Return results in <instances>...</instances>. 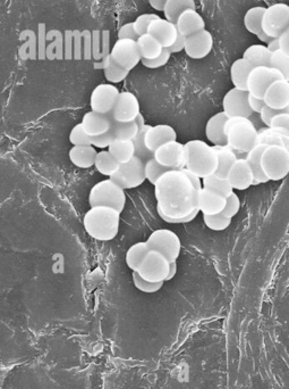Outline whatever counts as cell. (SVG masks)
Listing matches in <instances>:
<instances>
[{
    "label": "cell",
    "instance_id": "6da1fadb",
    "mask_svg": "<svg viewBox=\"0 0 289 389\" xmlns=\"http://www.w3.org/2000/svg\"><path fill=\"white\" fill-rule=\"evenodd\" d=\"M155 194L159 216L167 223H190L200 213V192L184 170L166 172L155 183Z\"/></svg>",
    "mask_w": 289,
    "mask_h": 389
},
{
    "label": "cell",
    "instance_id": "7a4b0ae2",
    "mask_svg": "<svg viewBox=\"0 0 289 389\" xmlns=\"http://www.w3.org/2000/svg\"><path fill=\"white\" fill-rule=\"evenodd\" d=\"M85 231L98 242H110L120 233V213L107 206L91 207L83 218Z\"/></svg>",
    "mask_w": 289,
    "mask_h": 389
},
{
    "label": "cell",
    "instance_id": "3957f363",
    "mask_svg": "<svg viewBox=\"0 0 289 389\" xmlns=\"http://www.w3.org/2000/svg\"><path fill=\"white\" fill-rule=\"evenodd\" d=\"M185 168L201 179L216 174L219 159L214 146L203 140H190L185 144Z\"/></svg>",
    "mask_w": 289,
    "mask_h": 389
},
{
    "label": "cell",
    "instance_id": "277c9868",
    "mask_svg": "<svg viewBox=\"0 0 289 389\" xmlns=\"http://www.w3.org/2000/svg\"><path fill=\"white\" fill-rule=\"evenodd\" d=\"M225 130L227 144L236 152L237 156L238 154L248 155L255 146L260 144L259 129L255 127L251 118L240 116L228 118Z\"/></svg>",
    "mask_w": 289,
    "mask_h": 389
},
{
    "label": "cell",
    "instance_id": "5b68a950",
    "mask_svg": "<svg viewBox=\"0 0 289 389\" xmlns=\"http://www.w3.org/2000/svg\"><path fill=\"white\" fill-rule=\"evenodd\" d=\"M89 204L91 207H111L122 213L126 205L125 190L108 178L92 187L89 194Z\"/></svg>",
    "mask_w": 289,
    "mask_h": 389
},
{
    "label": "cell",
    "instance_id": "8992f818",
    "mask_svg": "<svg viewBox=\"0 0 289 389\" xmlns=\"http://www.w3.org/2000/svg\"><path fill=\"white\" fill-rule=\"evenodd\" d=\"M262 166L270 181H281L289 174V152L281 146H268L263 154Z\"/></svg>",
    "mask_w": 289,
    "mask_h": 389
},
{
    "label": "cell",
    "instance_id": "52a82bcc",
    "mask_svg": "<svg viewBox=\"0 0 289 389\" xmlns=\"http://www.w3.org/2000/svg\"><path fill=\"white\" fill-rule=\"evenodd\" d=\"M151 251L158 252L169 259L170 263L177 262L181 257V238L169 229H158L150 235L146 240Z\"/></svg>",
    "mask_w": 289,
    "mask_h": 389
},
{
    "label": "cell",
    "instance_id": "ba28073f",
    "mask_svg": "<svg viewBox=\"0 0 289 389\" xmlns=\"http://www.w3.org/2000/svg\"><path fill=\"white\" fill-rule=\"evenodd\" d=\"M262 27L263 31L272 38H281L289 27V5L277 3L266 7Z\"/></svg>",
    "mask_w": 289,
    "mask_h": 389
},
{
    "label": "cell",
    "instance_id": "9c48e42d",
    "mask_svg": "<svg viewBox=\"0 0 289 389\" xmlns=\"http://www.w3.org/2000/svg\"><path fill=\"white\" fill-rule=\"evenodd\" d=\"M170 270V261L158 252L150 251L142 263L139 273L150 283H165Z\"/></svg>",
    "mask_w": 289,
    "mask_h": 389
},
{
    "label": "cell",
    "instance_id": "30bf717a",
    "mask_svg": "<svg viewBox=\"0 0 289 389\" xmlns=\"http://www.w3.org/2000/svg\"><path fill=\"white\" fill-rule=\"evenodd\" d=\"M110 55L115 62L129 71H131L142 62L138 42L129 39H117V42L111 48Z\"/></svg>",
    "mask_w": 289,
    "mask_h": 389
},
{
    "label": "cell",
    "instance_id": "8fae6325",
    "mask_svg": "<svg viewBox=\"0 0 289 389\" xmlns=\"http://www.w3.org/2000/svg\"><path fill=\"white\" fill-rule=\"evenodd\" d=\"M283 79L281 72L272 66H257L248 78V90L255 97L263 98L269 87L277 80Z\"/></svg>",
    "mask_w": 289,
    "mask_h": 389
},
{
    "label": "cell",
    "instance_id": "7c38bea8",
    "mask_svg": "<svg viewBox=\"0 0 289 389\" xmlns=\"http://www.w3.org/2000/svg\"><path fill=\"white\" fill-rule=\"evenodd\" d=\"M120 92L117 87L111 83H101L94 89L91 94V111L108 114L114 111Z\"/></svg>",
    "mask_w": 289,
    "mask_h": 389
},
{
    "label": "cell",
    "instance_id": "4fadbf2b",
    "mask_svg": "<svg viewBox=\"0 0 289 389\" xmlns=\"http://www.w3.org/2000/svg\"><path fill=\"white\" fill-rule=\"evenodd\" d=\"M248 96L250 92L248 90L233 88L225 94L222 99V109L228 118H251L255 113L252 111L248 104Z\"/></svg>",
    "mask_w": 289,
    "mask_h": 389
},
{
    "label": "cell",
    "instance_id": "5bb4252c",
    "mask_svg": "<svg viewBox=\"0 0 289 389\" xmlns=\"http://www.w3.org/2000/svg\"><path fill=\"white\" fill-rule=\"evenodd\" d=\"M155 159L170 170H183L186 166L185 144L177 140L168 142L155 152Z\"/></svg>",
    "mask_w": 289,
    "mask_h": 389
},
{
    "label": "cell",
    "instance_id": "9a60e30c",
    "mask_svg": "<svg viewBox=\"0 0 289 389\" xmlns=\"http://www.w3.org/2000/svg\"><path fill=\"white\" fill-rule=\"evenodd\" d=\"M113 118L118 122H133L141 114L140 101L133 92H120L113 111Z\"/></svg>",
    "mask_w": 289,
    "mask_h": 389
},
{
    "label": "cell",
    "instance_id": "2e32d148",
    "mask_svg": "<svg viewBox=\"0 0 289 389\" xmlns=\"http://www.w3.org/2000/svg\"><path fill=\"white\" fill-rule=\"evenodd\" d=\"M214 49V37L207 29L187 37L185 53L192 59H203Z\"/></svg>",
    "mask_w": 289,
    "mask_h": 389
},
{
    "label": "cell",
    "instance_id": "e0dca14e",
    "mask_svg": "<svg viewBox=\"0 0 289 389\" xmlns=\"http://www.w3.org/2000/svg\"><path fill=\"white\" fill-rule=\"evenodd\" d=\"M228 181L235 190H246L253 186L255 172L246 159H238L228 173Z\"/></svg>",
    "mask_w": 289,
    "mask_h": 389
},
{
    "label": "cell",
    "instance_id": "ac0fdd59",
    "mask_svg": "<svg viewBox=\"0 0 289 389\" xmlns=\"http://www.w3.org/2000/svg\"><path fill=\"white\" fill-rule=\"evenodd\" d=\"M148 33L151 35L153 38L157 39L161 46L167 49L175 44L179 36V29L176 27V24L162 18H157L155 21L152 22Z\"/></svg>",
    "mask_w": 289,
    "mask_h": 389
},
{
    "label": "cell",
    "instance_id": "d6986e66",
    "mask_svg": "<svg viewBox=\"0 0 289 389\" xmlns=\"http://www.w3.org/2000/svg\"><path fill=\"white\" fill-rule=\"evenodd\" d=\"M226 204H227V197L219 192H214L205 187L200 192L198 207L203 216H214L224 212Z\"/></svg>",
    "mask_w": 289,
    "mask_h": 389
},
{
    "label": "cell",
    "instance_id": "ffe728a7",
    "mask_svg": "<svg viewBox=\"0 0 289 389\" xmlns=\"http://www.w3.org/2000/svg\"><path fill=\"white\" fill-rule=\"evenodd\" d=\"M177 140L176 130L168 124H158L151 127L146 135V144L152 153L168 142Z\"/></svg>",
    "mask_w": 289,
    "mask_h": 389
},
{
    "label": "cell",
    "instance_id": "44dd1931",
    "mask_svg": "<svg viewBox=\"0 0 289 389\" xmlns=\"http://www.w3.org/2000/svg\"><path fill=\"white\" fill-rule=\"evenodd\" d=\"M120 171L123 175L127 189L138 188L146 180V162L140 157L135 156L131 162L122 164Z\"/></svg>",
    "mask_w": 289,
    "mask_h": 389
},
{
    "label": "cell",
    "instance_id": "7402d4cb",
    "mask_svg": "<svg viewBox=\"0 0 289 389\" xmlns=\"http://www.w3.org/2000/svg\"><path fill=\"white\" fill-rule=\"evenodd\" d=\"M81 124L89 136L92 138L100 136L111 130V113L103 114V113L89 111L83 116Z\"/></svg>",
    "mask_w": 289,
    "mask_h": 389
},
{
    "label": "cell",
    "instance_id": "603a6c76",
    "mask_svg": "<svg viewBox=\"0 0 289 389\" xmlns=\"http://www.w3.org/2000/svg\"><path fill=\"white\" fill-rule=\"evenodd\" d=\"M227 120L228 116H226L224 111L217 113L207 120V124H205V137L214 146L228 144L225 130Z\"/></svg>",
    "mask_w": 289,
    "mask_h": 389
},
{
    "label": "cell",
    "instance_id": "cb8c5ba5",
    "mask_svg": "<svg viewBox=\"0 0 289 389\" xmlns=\"http://www.w3.org/2000/svg\"><path fill=\"white\" fill-rule=\"evenodd\" d=\"M264 101L271 109H283L289 105V82L287 80H277L269 87L264 94Z\"/></svg>",
    "mask_w": 289,
    "mask_h": 389
},
{
    "label": "cell",
    "instance_id": "d4e9b609",
    "mask_svg": "<svg viewBox=\"0 0 289 389\" xmlns=\"http://www.w3.org/2000/svg\"><path fill=\"white\" fill-rule=\"evenodd\" d=\"M176 27L179 35L187 38L205 30V21L196 9H188L181 15L179 21L176 22Z\"/></svg>",
    "mask_w": 289,
    "mask_h": 389
},
{
    "label": "cell",
    "instance_id": "484cf974",
    "mask_svg": "<svg viewBox=\"0 0 289 389\" xmlns=\"http://www.w3.org/2000/svg\"><path fill=\"white\" fill-rule=\"evenodd\" d=\"M99 152L92 144L86 146H73L68 153V157L73 166L79 168H90L96 164V156Z\"/></svg>",
    "mask_w": 289,
    "mask_h": 389
},
{
    "label": "cell",
    "instance_id": "4316f807",
    "mask_svg": "<svg viewBox=\"0 0 289 389\" xmlns=\"http://www.w3.org/2000/svg\"><path fill=\"white\" fill-rule=\"evenodd\" d=\"M268 148V144H259L252 149L250 153L248 154L246 159H248L250 166H251L252 170L255 172V181H253V186H257V185H263L270 181L266 174L264 173L262 166V157L263 154Z\"/></svg>",
    "mask_w": 289,
    "mask_h": 389
},
{
    "label": "cell",
    "instance_id": "83f0119b",
    "mask_svg": "<svg viewBox=\"0 0 289 389\" xmlns=\"http://www.w3.org/2000/svg\"><path fill=\"white\" fill-rule=\"evenodd\" d=\"M255 65L246 61L245 58H238L231 64V79L235 88L240 90H248V78L253 71Z\"/></svg>",
    "mask_w": 289,
    "mask_h": 389
},
{
    "label": "cell",
    "instance_id": "f1b7e54d",
    "mask_svg": "<svg viewBox=\"0 0 289 389\" xmlns=\"http://www.w3.org/2000/svg\"><path fill=\"white\" fill-rule=\"evenodd\" d=\"M214 147L216 149L217 155H218V159H219V166H218L216 175L217 177L227 179L228 173H229L231 168L236 163L238 156H237L236 152L231 146H228V144L214 146Z\"/></svg>",
    "mask_w": 289,
    "mask_h": 389
},
{
    "label": "cell",
    "instance_id": "f546056e",
    "mask_svg": "<svg viewBox=\"0 0 289 389\" xmlns=\"http://www.w3.org/2000/svg\"><path fill=\"white\" fill-rule=\"evenodd\" d=\"M150 251L151 249H150L148 242H135L134 245H131L126 253V266H129L131 271L138 272Z\"/></svg>",
    "mask_w": 289,
    "mask_h": 389
},
{
    "label": "cell",
    "instance_id": "4dcf8cb0",
    "mask_svg": "<svg viewBox=\"0 0 289 389\" xmlns=\"http://www.w3.org/2000/svg\"><path fill=\"white\" fill-rule=\"evenodd\" d=\"M272 53L266 44H252L243 54V58L257 66H271Z\"/></svg>",
    "mask_w": 289,
    "mask_h": 389
},
{
    "label": "cell",
    "instance_id": "1f68e13d",
    "mask_svg": "<svg viewBox=\"0 0 289 389\" xmlns=\"http://www.w3.org/2000/svg\"><path fill=\"white\" fill-rule=\"evenodd\" d=\"M120 166H122V164L107 149L100 151L98 153L94 168L100 174H103L105 177H113L115 173L120 171Z\"/></svg>",
    "mask_w": 289,
    "mask_h": 389
},
{
    "label": "cell",
    "instance_id": "d6a6232c",
    "mask_svg": "<svg viewBox=\"0 0 289 389\" xmlns=\"http://www.w3.org/2000/svg\"><path fill=\"white\" fill-rule=\"evenodd\" d=\"M108 151L120 164H126V163L131 162V159L135 157L134 142L116 139L114 144L108 148Z\"/></svg>",
    "mask_w": 289,
    "mask_h": 389
},
{
    "label": "cell",
    "instance_id": "836d02e7",
    "mask_svg": "<svg viewBox=\"0 0 289 389\" xmlns=\"http://www.w3.org/2000/svg\"><path fill=\"white\" fill-rule=\"evenodd\" d=\"M188 9H196L195 0H168L164 9L165 18L176 24Z\"/></svg>",
    "mask_w": 289,
    "mask_h": 389
},
{
    "label": "cell",
    "instance_id": "e575fe53",
    "mask_svg": "<svg viewBox=\"0 0 289 389\" xmlns=\"http://www.w3.org/2000/svg\"><path fill=\"white\" fill-rule=\"evenodd\" d=\"M103 73L109 83L117 85V83L123 82L124 80L129 77V71L124 68L123 66H120L118 63L115 62V59L109 54L103 61Z\"/></svg>",
    "mask_w": 289,
    "mask_h": 389
},
{
    "label": "cell",
    "instance_id": "d590c367",
    "mask_svg": "<svg viewBox=\"0 0 289 389\" xmlns=\"http://www.w3.org/2000/svg\"><path fill=\"white\" fill-rule=\"evenodd\" d=\"M266 7L255 6L248 9L244 15V27L248 32L257 36L259 33L262 32L263 16L266 13Z\"/></svg>",
    "mask_w": 289,
    "mask_h": 389
},
{
    "label": "cell",
    "instance_id": "8d00e7d4",
    "mask_svg": "<svg viewBox=\"0 0 289 389\" xmlns=\"http://www.w3.org/2000/svg\"><path fill=\"white\" fill-rule=\"evenodd\" d=\"M139 48H140L142 59H155L160 56L164 51V47L157 39L153 38L151 35L146 33L141 36L138 40Z\"/></svg>",
    "mask_w": 289,
    "mask_h": 389
},
{
    "label": "cell",
    "instance_id": "74e56055",
    "mask_svg": "<svg viewBox=\"0 0 289 389\" xmlns=\"http://www.w3.org/2000/svg\"><path fill=\"white\" fill-rule=\"evenodd\" d=\"M111 130L114 131L115 137L120 140H134L140 133L136 122H118L113 118L111 113Z\"/></svg>",
    "mask_w": 289,
    "mask_h": 389
},
{
    "label": "cell",
    "instance_id": "f35d334b",
    "mask_svg": "<svg viewBox=\"0 0 289 389\" xmlns=\"http://www.w3.org/2000/svg\"><path fill=\"white\" fill-rule=\"evenodd\" d=\"M202 183H203L205 188L211 189L214 192H219V194H224L226 197H229L235 192V189L233 188L228 179L217 177L216 174H212L210 177L202 179Z\"/></svg>",
    "mask_w": 289,
    "mask_h": 389
},
{
    "label": "cell",
    "instance_id": "ab89813d",
    "mask_svg": "<svg viewBox=\"0 0 289 389\" xmlns=\"http://www.w3.org/2000/svg\"><path fill=\"white\" fill-rule=\"evenodd\" d=\"M168 171H172V170L160 164L155 157L148 159L146 162V180L149 181L152 186H155V183H158L159 179Z\"/></svg>",
    "mask_w": 289,
    "mask_h": 389
},
{
    "label": "cell",
    "instance_id": "60d3db41",
    "mask_svg": "<svg viewBox=\"0 0 289 389\" xmlns=\"http://www.w3.org/2000/svg\"><path fill=\"white\" fill-rule=\"evenodd\" d=\"M151 127L152 125L146 124V127L140 130L139 136L133 140L135 146V156L140 157L144 162H146L148 159H152V157H155V153H152L146 144V135Z\"/></svg>",
    "mask_w": 289,
    "mask_h": 389
},
{
    "label": "cell",
    "instance_id": "b9f144b4",
    "mask_svg": "<svg viewBox=\"0 0 289 389\" xmlns=\"http://www.w3.org/2000/svg\"><path fill=\"white\" fill-rule=\"evenodd\" d=\"M233 218H228L224 213L214 214V216H203V221L210 230L224 231L229 228Z\"/></svg>",
    "mask_w": 289,
    "mask_h": 389
},
{
    "label": "cell",
    "instance_id": "7bdbcfd3",
    "mask_svg": "<svg viewBox=\"0 0 289 389\" xmlns=\"http://www.w3.org/2000/svg\"><path fill=\"white\" fill-rule=\"evenodd\" d=\"M131 279L134 283L135 288L139 289L140 292H146V294H153L162 288L165 283H150V281L144 280L143 278L141 277L139 272H133Z\"/></svg>",
    "mask_w": 289,
    "mask_h": 389
},
{
    "label": "cell",
    "instance_id": "ee69618b",
    "mask_svg": "<svg viewBox=\"0 0 289 389\" xmlns=\"http://www.w3.org/2000/svg\"><path fill=\"white\" fill-rule=\"evenodd\" d=\"M271 66L281 72L283 79L289 81V56L283 51L272 54Z\"/></svg>",
    "mask_w": 289,
    "mask_h": 389
},
{
    "label": "cell",
    "instance_id": "f6af8a7d",
    "mask_svg": "<svg viewBox=\"0 0 289 389\" xmlns=\"http://www.w3.org/2000/svg\"><path fill=\"white\" fill-rule=\"evenodd\" d=\"M70 142L73 146H86L92 144V137L89 136L83 129L82 124L79 123L70 130Z\"/></svg>",
    "mask_w": 289,
    "mask_h": 389
},
{
    "label": "cell",
    "instance_id": "bcb514c9",
    "mask_svg": "<svg viewBox=\"0 0 289 389\" xmlns=\"http://www.w3.org/2000/svg\"><path fill=\"white\" fill-rule=\"evenodd\" d=\"M159 18H160L159 15L151 14V13H146V14H142L138 16L134 21V27L139 36L141 37L143 36V35H146L148 31H149V27L152 22L155 21V20Z\"/></svg>",
    "mask_w": 289,
    "mask_h": 389
},
{
    "label": "cell",
    "instance_id": "7dc6e473",
    "mask_svg": "<svg viewBox=\"0 0 289 389\" xmlns=\"http://www.w3.org/2000/svg\"><path fill=\"white\" fill-rule=\"evenodd\" d=\"M115 140H116V137H115L114 131L109 130L108 132L103 133V135H100L98 137H94L92 138V146H94L96 149L105 151L107 148L110 147L111 144H114Z\"/></svg>",
    "mask_w": 289,
    "mask_h": 389
},
{
    "label": "cell",
    "instance_id": "c3c4849f",
    "mask_svg": "<svg viewBox=\"0 0 289 389\" xmlns=\"http://www.w3.org/2000/svg\"><path fill=\"white\" fill-rule=\"evenodd\" d=\"M170 56H172V53H170L167 48H164V51L161 53L160 56L157 57L155 59H142V64L143 66H146V68H151V70H155V68H160L167 63L169 62Z\"/></svg>",
    "mask_w": 289,
    "mask_h": 389
},
{
    "label": "cell",
    "instance_id": "681fc988",
    "mask_svg": "<svg viewBox=\"0 0 289 389\" xmlns=\"http://www.w3.org/2000/svg\"><path fill=\"white\" fill-rule=\"evenodd\" d=\"M240 209V199L238 197V194L236 192H233V194L227 197V204H226L225 209H224V214L228 218H235V216L238 214Z\"/></svg>",
    "mask_w": 289,
    "mask_h": 389
},
{
    "label": "cell",
    "instance_id": "f907efd6",
    "mask_svg": "<svg viewBox=\"0 0 289 389\" xmlns=\"http://www.w3.org/2000/svg\"><path fill=\"white\" fill-rule=\"evenodd\" d=\"M118 39H129V40H135L138 42L139 36L136 30H135L134 22H129V23L124 24L123 27H120L117 33Z\"/></svg>",
    "mask_w": 289,
    "mask_h": 389
},
{
    "label": "cell",
    "instance_id": "816d5d0a",
    "mask_svg": "<svg viewBox=\"0 0 289 389\" xmlns=\"http://www.w3.org/2000/svg\"><path fill=\"white\" fill-rule=\"evenodd\" d=\"M248 104H250V107H251L253 113H257V114H260L262 112V109L266 106V101H264L263 98L255 97V96L251 94L248 96Z\"/></svg>",
    "mask_w": 289,
    "mask_h": 389
},
{
    "label": "cell",
    "instance_id": "f5cc1de1",
    "mask_svg": "<svg viewBox=\"0 0 289 389\" xmlns=\"http://www.w3.org/2000/svg\"><path fill=\"white\" fill-rule=\"evenodd\" d=\"M271 128H283V129L289 130V114L288 113H283L278 114L275 118L272 120Z\"/></svg>",
    "mask_w": 289,
    "mask_h": 389
},
{
    "label": "cell",
    "instance_id": "db71d44e",
    "mask_svg": "<svg viewBox=\"0 0 289 389\" xmlns=\"http://www.w3.org/2000/svg\"><path fill=\"white\" fill-rule=\"evenodd\" d=\"M185 46H186V37L179 35L175 44H172V47L168 48V51L172 54H179L185 51Z\"/></svg>",
    "mask_w": 289,
    "mask_h": 389
},
{
    "label": "cell",
    "instance_id": "11a10c76",
    "mask_svg": "<svg viewBox=\"0 0 289 389\" xmlns=\"http://www.w3.org/2000/svg\"><path fill=\"white\" fill-rule=\"evenodd\" d=\"M183 170H184L185 173H186L187 177L190 179L194 188H195L198 192H201L202 188H203V183H202L201 178L198 177L195 174H193L192 172L188 171L186 168H183Z\"/></svg>",
    "mask_w": 289,
    "mask_h": 389
},
{
    "label": "cell",
    "instance_id": "9f6ffc18",
    "mask_svg": "<svg viewBox=\"0 0 289 389\" xmlns=\"http://www.w3.org/2000/svg\"><path fill=\"white\" fill-rule=\"evenodd\" d=\"M279 42H281V51L289 56V27L281 35Z\"/></svg>",
    "mask_w": 289,
    "mask_h": 389
},
{
    "label": "cell",
    "instance_id": "6f0895ef",
    "mask_svg": "<svg viewBox=\"0 0 289 389\" xmlns=\"http://www.w3.org/2000/svg\"><path fill=\"white\" fill-rule=\"evenodd\" d=\"M148 1H149L150 6L152 8L158 11V12H164L165 6H166L168 0H148Z\"/></svg>",
    "mask_w": 289,
    "mask_h": 389
},
{
    "label": "cell",
    "instance_id": "680465c9",
    "mask_svg": "<svg viewBox=\"0 0 289 389\" xmlns=\"http://www.w3.org/2000/svg\"><path fill=\"white\" fill-rule=\"evenodd\" d=\"M266 47H268L269 51H271L272 54L281 51V42H279V38L272 39L271 42L266 44Z\"/></svg>",
    "mask_w": 289,
    "mask_h": 389
},
{
    "label": "cell",
    "instance_id": "91938a15",
    "mask_svg": "<svg viewBox=\"0 0 289 389\" xmlns=\"http://www.w3.org/2000/svg\"><path fill=\"white\" fill-rule=\"evenodd\" d=\"M176 273H177V262L170 263V270L169 274H168V278H167V281H170L172 279L175 278Z\"/></svg>",
    "mask_w": 289,
    "mask_h": 389
},
{
    "label": "cell",
    "instance_id": "94428289",
    "mask_svg": "<svg viewBox=\"0 0 289 389\" xmlns=\"http://www.w3.org/2000/svg\"><path fill=\"white\" fill-rule=\"evenodd\" d=\"M257 37L261 42L266 44H268L269 42H271L272 39H274L272 37L269 36L268 33L264 32V31L259 33Z\"/></svg>",
    "mask_w": 289,
    "mask_h": 389
},
{
    "label": "cell",
    "instance_id": "6125c7cd",
    "mask_svg": "<svg viewBox=\"0 0 289 389\" xmlns=\"http://www.w3.org/2000/svg\"><path fill=\"white\" fill-rule=\"evenodd\" d=\"M135 122H136V124H138L139 128H140V130L142 129V128L146 127V118H143V116L142 114H140V116L136 118V120H135Z\"/></svg>",
    "mask_w": 289,
    "mask_h": 389
},
{
    "label": "cell",
    "instance_id": "be15d7a7",
    "mask_svg": "<svg viewBox=\"0 0 289 389\" xmlns=\"http://www.w3.org/2000/svg\"><path fill=\"white\" fill-rule=\"evenodd\" d=\"M288 82H289V81H288Z\"/></svg>",
    "mask_w": 289,
    "mask_h": 389
}]
</instances>
